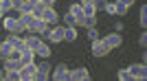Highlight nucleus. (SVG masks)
I'll return each mask as SVG.
<instances>
[{
    "label": "nucleus",
    "instance_id": "aec40b11",
    "mask_svg": "<svg viewBox=\"0 0 147 81\" xmlns=\"http://www.w3.org/2000/svg\"><path fill=\"white\" fill-rule=\"evenodd\" d=\"M138 22H141V26L147 24V5L141 7V13H138Z\"/></svg>",
    "mask_w": 147,
    "mask_h": 81
},
{
    "label": "nucleus",
    "instance_id": "a878e982",
    "mask_svg": "<svg viewBox=\"0 0 147 81\" xmlns=\"http://www.w3.org/2000/svg\"><path fill=\"white\" fill-rule=\"evenodd\" d=\"M61 20H64V24H66V26H75V18H73L68 11H66V15H64Z\"/></svg>",
    "mask_w": 147,
    "mask_h": 81
},
{
    "label": "nucleus",
    "instance_id": "ddd939ff",
    "mask_svg": "<svg viewBox=\"0 0 147 81\" xmlns=\"http://www.w3.org/2000/svg\"><path fill=\"white\" fill-rule=\"evenodd\" d=\"M35 55L42 57V59H49V57H51V46H49L46 42H42V44L35 48Z\"/></svg>",
    "mask_w": 147,
    "mask_h": 81
},
{
    "label": "nucleus",
    "instance_id": "b1692460",
    "mask_svg": "<svg viewBox=\"0 0 147 81\" xmlns=\"http://www.w3.org/2000/svg\"><path fill=\"white\" fill-rule=\"evenodd\" d=\"M99 35H101V33H99L94 26H90V29H88V39H90V42H94V39H101Z\"/></svg>",
    "mask_w": 147,
    "mask_h": 81
},
{
    "label": "nucleus",
    "instance_id": "393cba45",
    "mask_svg": "<svg viewBox=\"0 0 147 81\" xmlns=\"http://www.w3.org/2000/svg\"><path fill=\"white\" fill-rule=\"evenodd\" d=\"M92 5H94V9H97V11H103L105 5H108V0H92Z\"/></svg>",
    "mask_w": 147,
    "mask_h": 81
},
{
    "label": "nucleus",
    "instance_id": "c9c22d12",
    "mask_svg": "<svg viewBox=\"0 0 147 81\" xmlns=\"http://www.w3.org/2000/svg\"><path fill=\"white\" fill-rule=\"evenodd\" d=\"M2 79H5V68L0 70V81H2Z\"/></svg>",
    "mask_w": 147,
    "mask_h": 81
},
{
    "label": "nucleus",
    "instance_id": "2f4dec72",
    "mask_svg": "<svg viewBox=\"0 0 147 81\" xmlns=\"http://www.w3.org/2000/svg\"><path fill=\"white\" fill-rule=\"evenodd\" d=\"M138 44H141V46H145V44H147V33H141V37H138Z\"/></svg>",
    "mask_w": 147,
    "mask_h": 81
},
{
    "label": "nucleus",
    "instance_id": "39448f33",
    "mask_svg": "<svg viewBox=\"0 0 147 81\" xmlns=\"http://www.w3.org/2000/svg\"><path fill=\"white\" fill-rule=\"evenodd\" d=\"M68 13L75 18V26H84V20H86V13H84V9H81V5L77 2V5H70L68 7Z\"/></svg>",
    "mask_w": 147,
    "mask_h": 81
},
{
    "label": "nucleus",
    "instance_id": "f704fd0d",
    "mask_svg": "<svg viewBox=\"0 0 147 81\" xmlns=\"http://www.w3.org/2000/svg\"><path fill=\"white\" fill-rule=\"evenodd\" d=\"M42 2H44L46 7H53V2H55V0H42Z\"/></svg>",
    "mask_w": 147,
    "mask_h": 81
},
{
    "label": "nucleus",
    "instance_id": "7c9ffc66",
    "mask_svg": "<svg viewBox=\"0 0 147 81\" xmlns=\"http://www.w3.org/2000/svg\"><path fill=\"white\" fill-rule=\"evenodd\" d=\"M24 31H26V24H24V20L20 18L18 20V33H24Z\"/></svg>",
    "mask_w": 147,
    "mask_h": 81
},
{
    "label": "nucleus",
    "instance_id": "a211bd4d",
    "mask_svg": "<svg viewBox=\"0 0 147 81\" xmlns=\"http://www.w3.org/2000/svg\"><path fill=\"white\" fill-rule=\"evenodd\" d=\"M51 64H49V59H42V62L37 64V72H44V75H51Z\"/></svg>",
    "mask_w": 147,
    "mask_h": 81
},
{
    "label": "nucleus",
    "instance_id": "bb28decb",
    "mask_svg": "<svg viewBox=\"0 0 147 81\" xmlns=\"http://www.w3.org/2000/svg\"><path fill=\"white\" fill-rule=\"evenodd\" d=\"M103 11H105V13H110V15H117V7H114V2H108Z\"/></svg>",
    "mask_w": 147,
    "mask_h": 81
},
{
    "label": "nucleus",
    "instance_id": "4be33fe9",
    "mask_svg": "<svg viewBox=\"0 0 147 81\" xmlns=\"http://www.w3.org/2000/svg\"><path fill=\"white\" fill-rule=\"evenodd\" d=\"M44 9H46V5H44V2H37V5H33V15H35V18H40Z\"/></svg>",
    "mask_w": 147,
    "mask_h": 81
},
{
    "label": "nucleus",
    "instance_id": "72a5a7b5",
    "mask_svg": "<svg viewBox=\"0 0 147 81\" xmlns=\"http://www.w3.org/2000/svg\"><path fill=\"white\" fill-rule=\"evenodd\" d=\"M114 31H117V33H121V31H123V22H121V20H119L117 24H114Z\"/></svg>",
    "mask_w": 147,
    "mask_h": 81
},
{
    "label": "nucleus",
    "instance_id": "c756f323",
    "mask_svg": "<svg viewBox=\"0 0 147 81\" xmlns=\"http://www.w3.org/2000/svg\"><path fill=\"white\" fill-rule=\"evenodd\" d=\"M20 18L24 20V24H26V26H29V24H31V22H33V18H35V15H33V13H26V15H20Z\"/></svg>",
    "mask_w": 147,
    "mask_h": 81
},
{
    "label": "nucleus",
    "instance_id": "6ab92c4d",
    "mask_svg": "<svg viewBox=\"0 0 147 81\" xmlns=\"http://www.w3.org/2000/svg\"><path fill=\"white\" fill-rule=\"evenodd\" d=\"M66 39L68 42H75V39H77V29H75V26H66Z\"/></svg>",
    "mask_w": 147,
    "mask_h": 81
},
{
    "label": "nucleus",
    "instance_id": "0eeeda50",
    "mask_svg": "<svg viewBox=\"0 0 147 81\" xmlns=\"http://www.w3.org/2000/svg\"><path fill=\"white\" fill-rule=\"evenodd\" d=\"M18 20H20V15H18V18L5 15V18H2V29H5L7 33H18ZM18 35H20V33H18Z\"/></svg>",
    "mask_w": 147,
    "mask_h": 81
},
{
    "label": "nucleus",
    "instance_id": "e433bc0d",
    "mask_svg": "<svg viewBox=\"0 0 147 81\" xmlns=\"http://www.w3.org/2000/svg\"><path fill=\"white\" fill-rule=\"evenodd\" d=\"M31 5H37V2H42V0H29Z\"/></svg>",
    "mask_w": 147,
    "mask_h": 81
},
{
    "label": "nucleus",
    "instance_id": "f03ea898",
    "mask_svg": "<svg viewBox=\"0 0 147 81\" xmlns=\"http://www.w3.org/2000/svg\"><path fill=\"white\" fill-rule=\"evenodd\" d=\"M35 72H37V64L31 62L26 66H20V81H33L35 79Z\"/></svg>",
    "mask_w": 147,
    "mask_h": 81
},
{
    "label": "nucleus",
    "instance_id": "473e14b6",
    "mask_svg": "<svg viewBox=\"0 0 147 81\" xmlns=\"http://www.w3.org/2000/svg\"><path fill=\"white\" fill-rule=\"evenodd\" d=\"M117 2H121V5H123V7H127V9L134 5V0H117Z\"/></svg>",
    "mask_w": 147,
    "mask_h": 81
},
{
    "label": "nucleus",
    "instance_id": "cd10ccee",
    "mask_svg": "<svg viewBox=\"0 0 147 81\" xmlns=\"http://www.w3.org/2000/svg\"><path fill=\"white\" fill-rule=\"evenodd\" d=\"M114 7H117V15H125L127 13V7H123L121 2H114Z\"/></svg>",
    "mask_w": 147,
    "mask_h": 81
},
{
    "label": "nucleus",
    "instance_id": "f8f14e48",
    "mask_svg": "<svg viewBox=\"0 0 147 81\" xmlns=\"http://www.w3.org/2000/svg\"><path fill=\"white\" fill-rule=\"evenodd\" d=\"M2 68L5 70H20V62L16 57H7V59H2Z\"/></svg>",
    "mask_w": 147,
    "mask_h": 81
},
{
    "label": "nucleus",
    "instance_id": "1a4fd4ad",
    "mask_svg": "<svg viewBox=\"0 0 147 81\" xmlns=\"http://www.w3.org/2000/svg\"><path fill=\"white\" fill-rule=\"evenodd\" d=\"M90 53H92L94 57H105L108 53H110V48H108L101 39H94V42H92V50H90Z\"/></svg>",
    "mask_w": 147,
    "mask_h": 81
},
{
    "label": "nucleus",
    "instance_id": "9b49d317",
    "mask_svg": "<svg viewBox=\"0 0 147 81\" xmlns=\"http://www.w3.org/2000/svg\"><path fill=\"white\" fill-rule=\"evenodd\" d=\"M24 46L26 48H31V50H35L37 46H40V44H42V37H40V35H35V33H31V35H24Z\"/></svg>",
    "mask_w": 147,
    "mask_h": 81
},
{
    "label": "nucleus",
    "instance_id": "5701e85b",
    "mask_svg": "<svg viewBox=\"0 0 147 81\" xmlns=\"http://www.w3.org/2000/svg\"><path fill=\"white\" fill-rule=\"evenodd\" d=\"M84 26H86V29H90V26H97V15H86V20H84Z\"/></svg>",
    "mask_w": 147,
    "mask_h": 81
},
{
    "label": "nucleus",
    "instance_id": "f3484780",
    "mask_svg": "<svg viewBox=\"0 0 147 81\" xmlns=\"http://www.w3.org/2000/svg\"><path fill=\"white\" fill-rule=\"evenodd\" d=\"M2 81H20V70H5Z\"/></svg>",
    "mask_w": 147,
    "mask_h": 81
},
{
    "label": "nucleus",
    "instance_id": "7ed1b4c3",
    "mask_svg": "<svg viewBox=\"0 0 147 81\" xmlns=\"http://www.w3.org/2000/svg\"><path fill=\"white\" fill-rule=\"evenodd\" d=\"M51 77L55 81H70V70H68L66 64H57L53 68V72H51Z\"/></svg>",
    "mask_w": 147,
    "mask_h": 81
},
{
    "label": "nucleus",
    "instance_id": "20e7f679",
    "mask_svg": "<svg viewBox=\"0 0 147 81\" xmlns=\"http://www.w3.org/2000/svg\"><path fill=\"white\" fill-rule=\"evenodd\" d=\"M101 42H103V44H105V46H108L110 50H114V48H119V46L123 44V37H121V33L112 31V33H108V35H105V37L101 39Z\"/></svg>",
    "mask_w": 147,
    "mask_h": 81
},
{
    "label": "nucleus",
    "instance_id": "dca6fc26",
    "mask_svg": "<svg viewBox=\"0 0 147 81\" xmlns=\"http://www.w3.org/2000/svg\"><path fill=\"white\" fill-rule=\"evenodd\" d=\"M26 13H33V5H31L29 0H22V5L18 9V15H26Z\"/></svg>",
    "mask_w": 147,
    "mask_h": 81
},
{
    "label": "nucleus",
    "instance_id": "423d86ee",
    "mask_svg": "<svg viewBox=\"0 0 147 81\" xmlns=\"http://www.w3.org/2000/svg\"><path fill=\"white\" fill-rule=\"evenodd\" d=\"M40 18H42L49 26H55V24H57V20H59V13H57L53 7H46V9L42 11V15H40Z\"/></svg>",
    "mask_w": 147,
    "mask_h": 81
},
{
    "label": "nucleus",
    "instance_id": "412c9836",
    "mask_svg": "<svg viewBox=\"0 0 147 81\" xmlns=\"http://www.w3.org/2000/svg\"><path fill=\"white\" fill-rule=\"evenodd\" d=\"M0 9L5 11V15L9 11H13V5H11V0H0Z\"/></svg>",
    "mask_w": 147,
    "mask_h": 81
},
{
    "label": "nucleus",
    "instance_id": "f257e3e1",
    "mask_svg": "<svg viewBox=\"0 0 147 81\" xmlns=\"http://www.w3.org/2000/svg\"><path fill=\"white\" fill-rule=\"evenodd\" d=\"M127 75H129V79H145L147 77V66L145 64H132V66H127Z\"/></svg>",
    "mask_w": 147,
    "mask_h": 81
},
{
    "label": "nucleus",
    "instance_id": "6e6552de",
    "mask_svg": "<svg viewBox=\"0 0 147 81\" xmlns=\"http://www.w3.org/2000/svg\"><path fill=\"white\" fill-rule=\"evenodd\" d=\"M46 29H49V24H46L42 18H33V22L26 26V31H29V33H35V35H40V33L46 31Z\"/></svg>",
    "mask_w": 147,
    "mask_h": 81
},
{
    "label": "nucleus",
    "instance_id": "4468645a",
    "mask_svg": "<svg viewBox=\"0 0 147 81\" xmlns=\"http://www.w3.org/2000/svg\"><path fill=\"white\" fill-rule=\"evenodd\" d=\"M11 53H13V46L9 42H0V59H7V57H11Z\"/></svg>",
    "mask_w": 147,
    "mask_h": 81
},
{
    "label": "nucleus",
    "instance_id": "2eb2a0df",
    "mask_svg": "<svg viewBox=\"0 0 147 81\" xmlns=\"http://www.w3.org/2000/svg\"><path fill=\"white\" fill-rule=\"evenodd\" d=\"M79 5H81V9H84L86 15H97V9H94V5H92V0H81Z\"/></svg>",
    "mask_w": 147,
    "mask_h": 81
},
{
    "label": "nucleus",
    "instance_id": "9d476101",
    "mask_svg": "<svg viewBox=\"0 0 147 81\" xmlns=\"http://www.w3.org/2000/svg\"><path fill=\"white\" fill-rule=\"evenodd\" d=\"M70 81H90V72H88V68L70 70Z\"/></svg>",
    "mask_w": 147,
    "mask_h": 81
},
{
    "label": "nucleus",
    "instance_id": "c85d7f7f",
    "mask_svg": "<svg viewBox=\"0 0 147 81\" xmlns=\"http://www.w3.org/2000/svg\"><path fill=\"white\" fill-rule=\"evenodd\" d=\"M117 77H119L121 81H129V75H127V70H125V68H121V70H119V72H117Z\"/></svg>",
    "mask_w": 147,
    "mask_h": 81
},
{
    "label": "nucleus",
    "instance_id": "4c0bfd02",
    "mask_svg": "<svg viewBox=\"0 0 147 81\" xmlns=\"http://www.w3.org/2000/svg\"><path fill=\"white\" fill-rule=\"evenodd\" d=\"M2 18H5V11H2V9H0V20H2Z\"/></svg>",
    "mask_w": 147,
    "mask_h": 81
}]
</instances>
